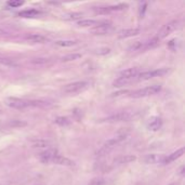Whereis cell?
Segmentation results:
<instances>
[{
	"mask_svg": "<svg viewBox=\"0 0 185 185\" xmlns=\"http://www.w3.org/2000/svg\"><path fill=\"white\" fill-rule=\"evenodd\" d=\"M128 135H129V133H128V131H126V130L117 132L116 135H115L113 139H110L108 141H106L100 149H97V151L95 152V157H99V158H100V157H103V156H106L107 154H110L115 147H117L119 144H121L122 142L128 138Z\"/></svg>",
	"mask_w": 185,
	"mask_h": 185,
	"instance_id": "cell-1",
	"label": "cell"
},
{
	"mask_svg": "<svg viewBox=\"0 0 185 185\" xmlns=\"http://www.w3.org/2000/svg\"><path fill=\"white\" fill-rule=\"evenodd\" d=\"M161 91V86H151V87H145L143 89H139V90L132 91L129 92V96L132 99H141V97L151 96V95H155Z\"/></svg>",
	"mask_w": 185,
	"mask_h": 185,
	"instance_id": "cell-2",
	"label": "cell"
},
{
	"mask_svg": "<svg viewBox=\"0 0 185 185\" xmlns=\"http://www.w3.org/2000/svg\"><path fill=\"white\" fill-rule=\"evenodd\" d=\"M169 73L168 68H157V69H152V71H146L143 73H140L139 75L136 76L138 80H149L152 78L156 77H161V76H165L166 74Z\"/></svg>",
	"mask_w": 185,
	"mask_h": 185,
	"instance_id": "cell-3",
	"label": "cell"
},
{
	"mask_svg": "<svg viewBox=\"0 0 185 185\" xmlns=\"http://www.w3.org/2000/svg\"><path fill=\"white\" fill-rule=\"evenodd\" d=\"M88 87H89V82L87 81H75V82L66 85L63 88V92L66 94H76V93L86 90Z\"/></svg>",
	"mask_w": 185,
	"mask_h": 185,
	"instance_id": "cell-4",
	"label": "cell"
},
{
	"mask_svg": "<svg viewBox=\"0 0 185 185\" xmlns=\"http://www.w3.org/2000/svg\"><path fill=\"white\" fill-rule=\"evenodd\" d=\"M5 104L10 108H14V110H25L27 107L30 106V101L23 100L19 97H7L5 100Z\"/></svg>",
	"mask_w": 185,
	"mask_h": 185,
	"instance_id": "cell-5",
	"label": "cell"
},
{
	"mask_svg": "<svg viewBox=\"0 0 185 185\" xmlns=\"http://www.w3.org/2000/svg\"><path fill=\"white\" fill-rule=\"evenodd\" d=\"M113 30V26L110 22H101L96 26L92 27L90 29V33L95 36H103V35L110 34Z\"/></svg>",
	"mask_w": 185,
	"mask_h": 185,
	"instance_id": "cell-6",
	"label": "cell"
},
{
	"mask_svg": "<svg viewBox=\"0 0 185 185\" xmlns=\"http://www.w3.org/2000/svg\"><path fill=\"white\" fill-rule=\"evenodd\" d=\"M178 25H179L178 21H172V22H169L168 24L163 25V26L160 28V30L158 32L156 38L158 39V40H161V39L166 38L168 35H170L171 33H173L175 29L178 28Z\"/></svg>",
	"mask_w": 185,
	"mask_h": 185,
	"instance_id": "cell-7",
	"label": "cell"
},
{
	"mask_svg": "<svg viewBox=\"0 0 185 185\" xmlns=\"http://www.w3.org/2000/svg\"><path fill=\"white\" fill-rule=\"evenodd\" d=\"M132 116L133 115L129 112H121V113H117L115 115L105 118L104 121L107 122H118V121H128V120L132 119Z\"/></svg>",
	"mask_w": 185,
	"mask_h": 185,
	"instance_id": "cell-8",
	"label": "cell"
},
{
	"mask_svg": "<svg viewBox=\"0 0 185 185\" xmlns=\"http://www.w3.org/2000/svg\"><path fill=\"white\" fill-rule=\"evenodd\" d=\"M58 154V152L56 149L53 148H47L44 152L39 154V160L42 163H52L53 159L56 155Z\"/></svg>",
	"mask_w": 185,
	"mask_h": 185,
	"instance_id": "cell-9",
	"label": "cell"
},
{
	"mask_svg": "<svg viewBox=\"0 0 185 185\" xmlns=\"http://www.w3.org/2000/svg\"><path fill=\"white\" fill-rule=\"evenodd\" d=\"M163 159H165V155H160V154H149V155L144 156L142 158V161L148 165H154V163H162Z\"/></svg>",
	"mask_w": 185,
	"mask_h": 185,
	"instance_id": "cell-10",
	"label": "cell"
},
{
	"mask_svg": "<svg viewBox=\"0 0 185 185\" xmlns=\"http://www.w3.org/2000/svg\"><path fill=\"white\" fill-rule=\"evenodd\" d=\"M184 152H185V148H184V147H181V148L176 149V151H175V152L171 153L170 155L165 156V159H163L162 163L167 165V163H170V162H172V161L176 160V159L180 158L181 156H182L183 154H184Z\"/></svg>",
	"mask_w": 185,
	"mask_h": 185,
	"instance_id": "cell-11",
	"label": "cell"
},
{
	"mask_svg": "<svg viewBox=\"0 0 185 185\" xmlns=\"http://www.w3.org/2000/svg\"><path fill=\"white\" fill-rule=\"evenodd\" d=\"M161 126H162V120H161V118L156 116L152 117L147 122V129L151 130V131H157V130L160 129Z\"/></svg>",
	"mask_w": 185,
	"mask_h": 185,
	"instance_id": "cell-12",
	"label": "cell"
},
{
	"mask_svg": "<svg viewBox=\"0 0 185 185\" xmlns=\"http://www.w3.org/2000/svg\"><path fill=\"white\" fill-rule=\"evenodd\" d=\"M140 33H141V30H140L139 28H126L118 33V38L124 39V38H129V37L138 36V35H140Z\"/></svg>",
	"mask_w": 185,
	"mask_h": 185,
	"instance_id": "cell-13",
	"label": "cell"
},
{
	"mask_svg": "<svg viewBox=\"0 0 185 185\" xmlns=\"http://www.w3.org/2000/svg\"><path fill=\"white\" fill-rule=\"evenodd\" d=\"M52 163L61 165V166H66V167H72V166L75 165L73 160H71L69 158H66V157H64V156H61L60 154H58V155L54 157L53 162Z\"/></svg>",
	"mask_w": 185,
	"mask_h": 185,
	"instance_id": "cell-14",
	"label": "cell"
},
{
	"mask_svg": "<svg viewBox=\"0 0 185 185\" xmlns=\"http://www.w3.org/2000/svg\"><path fill=\"white\" fill-rule=\"evenodd\" d=\"M140 74V69L136 67H131V68H127L124 72H121L120 76H124V77L128 78V79H131L133 80L134 78H136V76Z\"/></svg>",
	"mask_w": 185,
	"mask_h": 185,
	"instance_id": "cell-15",
	"label": "cell"
},
{
	"mask_svg": "<svg viewBox=\"0 0 185 185\" xmlns=\"http://www.w3.org/2000/svg\"><path fill=\"white\" fill-rule=\"evenodd\" d=\"M136 159L135 156L133 155H126V156H118L114 159L115 165H124V163H129L132 162Z\"/></svg>",
	"mask_w": 185,
	"mask_h": 185,
	"instance_id": "cell-16",
	"label": "cell"
},
{
	"mask_svg": "<svg viewBox=\"0 0 185 185\" xmlns=\"http://www.w3.org/2000/svg\"><path fill=\"white\" fill-rule=\"evenodd\" d=\"M26 41L30 42V44H44V42L47 41V38L44 37L42 35H38V34H33L29 35V36L25 37Z\"/></svg>",
	"mask_w": 185,
	"mask_h": 185,
	"instance_id": "cell-17",
	"label": "cell"
},
{
	"mask_svg": "<svg viewBox=\"0 0 185 185\" xmlns=\"http://www.w3.org/2000/svg\"><path fill=\"white\" fill-rule=\"evenodd\" d=\"M40 14V11L37 9H27L24 11H21L19 13V15L21 17H25V19H29V17H35L37 15Z\"/></svg>",
	"mask_w": 185,
	"mask_h": 185,
	"instance_id": "cell-18",
	"label": "cell"
},
{
	"mask_svg": "<svg viewBox=\"0 0 185 185\" xmlns=\"http://www.w3.org/2000/svg\"><path fill=\"white\" fill-rule=\"evenodd\" d=\"M131 81H132L131 79H128V78L124 77V76H120V77H118L117 79H115L114 82H113V86H114V87H118V88L124 87V86L129 85Z\"/></svg>",
	"mask_w": 185,
	"mask_h": 185,
	"instance_id": "cell-19",
	"label": "cell"
},
{
	"mask_svg": "<svg viewBox=\"0 0 185 185\" xmlns=\"http://www.w3.org/2000/svg\"><path fill=\"white\" fill-rule=\"evenodd\" d=\"M51 143L48 140H36L33 142V146L35 148H50Z\"/></svg>",
	"mask_w": 185,
	"mask_h": 185,
	"instance_id": "cell-20",
	"label": "cell"
},
{
	"mask_svg": "<svg viewBox=\"0 0 185 185\" xmlns=\"http://www.w3.org/2000/svg\"><path fill=\"white\" fill-rule=\"evenodd\" d=\"M100 23L101 22H97L95 19H80V21H78L77 25L79 27H92Z\"/></svg>",
	"mask_w": 185,
	"mask_h": 185,
	"instance_id": "cell-21",
	"label": "cell"
},
{
	"mask_svg": "<svg viewBox=\"0 0 185 185\" xmlns=\"http://www.w3.org/2000/svg\"><path fill=\"white\" fill-rule=\"evenodd\" d=\"M54 124H56L60 127H67V126L71 124V120L68 119L67 117L60 116V117H58V118L54 119Z\"/></svg>",
	"mask_w": 185,
	"mask_h": 185,
	"instance_id": "cell-22",
	"label": "cell"
},
{
	"mask_svg": "<svg viewBox=\"0 0 185 185\" xmlns=\"http://www.w3.org/2000/svg\"><path fill=\"white\" fill-rule=\"evenodd\" d=\"M82 13L80 12H74V13H67V14L63 15V19L66 21H76L82 17Z\"/></svg>",
	"mask_w": 185,
	"mask_h": 185,
	"instance_id": "cell-23",
	"label": "cell"
},
{
	"mask_svg": "<svg viewBox=\"0 0 185 185\" xmlns=\"http://www.w3.org/2000/svg\"><path fill=\"white\" fill-rule=\"evenodd\" d=\"M55 44L58 47L67 48V47L76 46V44H77V41H75V40H58V41H55Z\"/></svg>",
	"mask_w": 185,
	"mask_h": 185,
	"instance_id": "cell-24",
	"label": "cell"
},
{
	"mask_svg": "<svg viewBox=\"0 0 185 185\" xmlns=\"http://www.w3.org/2000/svg\"><path fill=\"white\" fill-rule=\"evenodd\" d=\"M78 58H81V54L79 53H72V54H67V55L63 56L61 58L62 62H71V61H76Z\"/></svg>",
	"mask_w": 185,
	"mask_h": 185,
	"instance_id": "cell-25",
	"label": "cell"
},
{
	"mask_svg": "<svg viewBox=\"0 0 185 185\" xmlns=\"http://www.w3.org/2000/svg\"><path fill=\"white\" fill-rule=\"evenodd\" d=\"M143 47H144L143 42H142V41H136V42H134L133 44H131L128 50H129V51H131V52L140 51V50H142V49H143Z\"/></svg>",
	"mask_w": 185,
	"mask_h": 185,
	"instance_id": "cell-26",
	"label": "cell"
},
{
	"mask_svg": "<svg viewBox=\"0 0 185 185\" xmlns=\"http://www.w3.org/2000/svg\"><path fill=\"white\" fill-rule=\"evenodd\" d=\"M23 5H24V0H9L8 1V5L12 8H19Z\"/></svg>",
	"mask_w": 185,
	"mask_h": 185,
	"instance_id": "cell-27",
	"label": "cell"
},
{
	"mask_svg": "<svg viewBox=\"0 0 185 185\" xmlns=\"http://www.w3.org/2000/svg\"><path fill=\"white\" fill-rule=\"evenodd\" d=\"M105 183H106V181H105L104 179H102V178H94L93 180L90 181L89 185H105Z\"/></svg>",
	"mask_w": 185,
	"mask_h": 185,
	"instance_id": "cell-28",
	"label": "cell"
},
{
	"mask_svg": "<svg viewBox=\"0 0 185 185\" xmlns=\"http://www.w3.org/2000/svg\"><path fill=\"white\" fill-rule=\"evenodd\" d=\"M110 52V48H100L95 50L94 53L95 54H99V55H106Z\"/></svg>",
	"mask_w": 185,
	"mask_h": 185,
	"instance_id": "cell-29",
	"label": "cell"
},
{
	"mask_svg": "<svg viewBox=\"0 0 185 185\" xmlns=\"http://www.w3.org/2000/svg\"><path fill=\"white\" fill-rule=\"evenodd\" d=\"M124 94H129V91H128V90L118 91V92L113 93V94L110 95V96H112V97H118V96H120V95H124Z\"/></svg>",
	"mask_w": 185,
	"mask_h": 185,
	"instance_id": "cell-30",
	"label": "cell"
},
{
	"mask_svg": "<svg viewBox=\"0 0 185 185\" xmlns=\"http://www.w3.org/2000/svg\"><path fill=\"white\" fill-rule=\"evenodd\" d=\"M180 173H181V174H184V166H182V167H181V168H180Z\"/></svg>",
	"mask_w": 185,
	"mask_h": 185,
	"instance_id": "cell-31",
	"label": "cell"
},
{
	"mask_svg": "<svg viewBox=\"0 0 185 185\" xmlns=\"http://www.w3.org/2000/svg\"><path fill=\"white\" fill-rule=\"evenodd\" d=\"M5 34V32H3V30H1V29H0V35H3Z\"/></svg>",
	"mask_w": 185,
	"mask_h": 185,
	"instance_id": "cell-32",
	"label": "cell"
},
{
	"mask_svg": "<svg viewBox=\"0 0 185 185\" xmlns=\"http://www.w3.org/2000/svg\"><path fill=\"white\" fill-rule=\"evenodd\" d=\"M168 185H178L176 183H171V184H168Z\"/></svg>",
	"mask_w": 185,
	"mask_h": 185,
	"instance_id": "cell-33",
	"label": "cell"
},
{
	"mask_svg": "<svg viewBox=\"0 0 185 185\" xmlns=\"http://www.w3.org/2000/svg\"><path fill=\"white\" fill-rule=\"evenodd\" d=\"M136 1H144V0H136Z\"/></svg>",
	"mask_w": 185,
	"mask_h": 185,
	"instance_id": "cell-34",
	"label": "cell"
},
{
	"mask_svg": "<svg viewBox=\"0 0 185 185\" xmlns=\"http://www.w3.org/2000/svg\"><path fill=\"white\" fill-rule=\"evenodd\" d=\"M0 113H1V110H0Z\"/></svg>",
	"mask_w": 185,
	"mask_h": 185,
	"instance_id": "cell-35",
	"label": "cell"
}]
</instances>
